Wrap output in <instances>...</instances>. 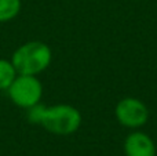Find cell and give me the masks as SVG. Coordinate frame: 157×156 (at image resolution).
<instances>
[{"instance_id":"cell-1","label":"cell","mask_w":157,"mask_h":156,"mask_svg":"<svg viewBox=\"0 0 157 156\" xmlns=\"http://www.w3.org/2000/svg\"><path fill=\"white\" fill-rule=\"evenodd\" d=\"M28 119L46 129L51 134L71 135L76 133L81 124V113L72 105L59 104L54 107L35 105L28 112Z\"/></svg>"},{"instance_id":"cell-2","label":"cell","mask_w":157,"mask_h":156,"mask_svg":"<svg viewBox=\"0 0 157 156\" xmlns=\"http://www.w3.org/2000/svg\"><path fill=\"white\" fill-rule=\"evenodd\" d=\"M52 60L51 49L43 41H28L19 46L11 57L14 68L18 75L37 76L48 68Z\"/></svg>"},{"instance_id":"cell-3","label":"cell","mask_w":157,"mask_h":156,"mask_svg":"<svg viewBox=\"0 0 157 156\" xmlns=\"http://www.w3.org/2000/svg\"><path fill=\"white\" fill-rule=\"evenodd\" d=\"M11 101L19 108L30 109L40 104L43 86L40 80L32 75H17L14 82L7 88Z\"/></svg>"},{"instance_id":"cell-4","label":"cell","mask_w":157,"mask_h":156,"mask_svg":"<svg viewBox=\"0 0 157 156\" xmlns=\"http://www.w3.org/2000/svg\"><path fill=\"white\" fill-rule=\"evenodd\" d=\"M114 113L119 123L128 129H139L145 126V123L149 119L147 107L141 99L134 98V97H127L119 101Z\"/></svg>"},{"instance_id":"cell-5","label":"cell","mask_w":157,"mask_h":156,"mask_svg":"<svg viewBox=\"0 0 157 156\" xmlns=\"http://www.w3.org/2000/svg\"><path fill=\"white\" fill-rule=\"evenodd\" d=\"M125 156H156V145L147 134L134 131L124 141Z\"/></svg>"},{"instance_id":"cell-6","label":"cell","mask_w":157,"mask_h":156,"mask_svg":"<svg viewBox=\"0 0 157 156\" xmlns=\"http://www.w3.org/2000/svg\"><path fill=\"white\" fill-rule=\"evenodd\" d=\"M17 71L11 60L0 58V90H7L17 77Z\"/></svg>"},{"instance_id":"cell-7","label":"cell","mask_w":157,"mask_h":156,"mask_svg":"<svg viewBox=\"0 0 157 156\" xmlns=\"http://www.w3.org/2000/svg\"><path fill=\"white\" fill-rule=\"evenodd\" d=\"M21 0H0V22L14 19L21 11Z\"/></svg>"}]
</instances>
